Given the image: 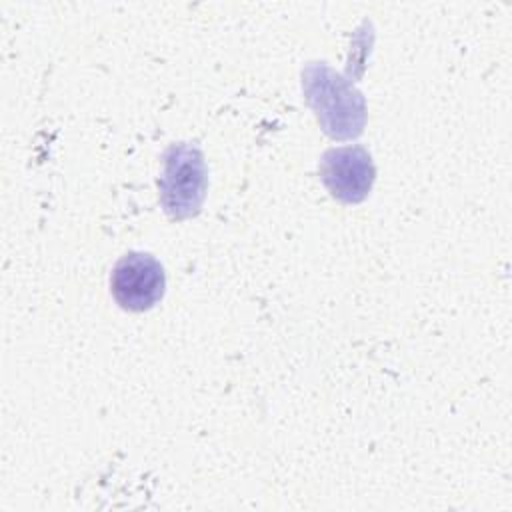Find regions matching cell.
<instances>
[{"label":"cell","instance_id":"1","mask_svg":"<svg viewBox=\"0 0 512 512\" xmlns=\"http://www.w3.org/2000/svg\"><path fill=\"white\" fill-rule=\"evenodd\" d=\"M302 92L320 128L330 138L348 140L362 134L366 126V100L350 80L332 70L326 62H310L304 66Z\"/></svg>","mask_w":512,"mask_h":512},{"label":"cell","instance_id":"2","mask_svg":"<svg viewBox=\"0 0 512 512\" xmlns=\"http://www.w3.org/2000/svg\"><path fill=\"white\" fill-rule=\"evenodd\" d=\"M158 190L160 204L168 218L186 220L196 216L208 190L204 152L188 142L168 146L158 178Z\"/></svg>","mask_w":512,"mask_h":512},{"label":"cell","instance_id":"3","mask_svg":"<svg viewBox=\"0 0 512 512\" xmlns=\"http://www.w3.org/2000/svg\"><path fill=\"white\" fill-rule=\"evenodd\" d=\"M166 274L162 264L144 252L124 254L110 274V290L120 308L130 312L150 310L162 300Z\"/></svg>","mask_w":512,"mask_h":512},{"label":"cell","instance_id":"4","mask_svg":"<svg viewBox=\"0 0 512 512\" xmlns=\"http://www.w3.org/2000/svg\"><path fill=\"white\" fill-rule=\"evenodd\" d=\"M320 180L332 198L344 204L362 202L376 180L372 156L362 146L330 148L320 158Z\"/></svg>","mask_w":512,"mask_h":512}]
</instances>
